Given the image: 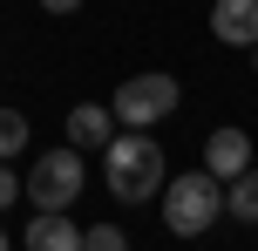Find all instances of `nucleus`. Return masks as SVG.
I'll return each instance as SVG.
<instances>
[{"label": "nucleus", "mask_w": 258, "mask_h": 251, "mask_svg": "<svg viewBox=\"0 0 258 251\" xmlns=\"http://www.w3.org/2000/svg\"><path fill=\"white\" fill-rule=\"evenodd\" d=\"M102 177H109V197L116 204H150L163 190V143L150 129H122L102 143Z\"/></svg>", "instance_id": "obj_1"}, {"label": "nucleus", "mask_w": 258, "mask_h": 251, "mask_svg": "<svg viewBox=\"0 0 258 251\" xmlns=\"http://www.w3.org/2000/svg\"><path fill=\"white\" fill-rule=\"evenodd\" d=\"M224 211V184L211 170H183V177H163V231L170 238H204Z\"/></svg>", "instance_id": "obj_2"}, {"label": "nucleus", "mask_w": 258, "mask_h": 251, "mask_svg": "<svg viewBox=\"0 0 258 251\" xmlns=\"http://www.w3.org/2000/svg\"><path fill=\"white\" fill-rule=\"evenodd\" d=\"M177 102H183L177 75H163V68H150V75H129L122 89L109 95V116H116L122 129H156L163 116H177Z\"/></svg>", "instance_id": "obj_3"}, {"label": "nucleus", "mask_w": 258, "mask_h": 251, "mask_svg": "<svg viewBox=\"0 0 258 251\" xmlns=\"http://www.w3.org/2000/svg\"><path fill=\"white\" fill-rule=\"evenodd\" d=\"M82 149L68 143V149H41L34 156V170H27V184H21V197L34 204V211H68V204L82 197Z\"/></svg>", "instance_id": "obj_4"}, {"label": "nucleus", "mask_w": 258, "mask_h": 251, "mask_svg": "<svg viewBox=\"0 0 258 251\" xmlns=\"http://www.w3.org/2000/svg\"><path fill=\"white\" fill-rule=\"evenodd\" d=\"M245 163H251V136L245 129H211L204 136V170L218 177V184H231Z\"/></svg>", "instance_id": "obj_5"}, {"label": "nucleus", "mask_w": 258, "mask_h": 251, "mask_svg": "<svg viewBox=\"0 0 258 251\" xmlns=\"http://www.w3.org/2000/svg\"><path fill=\"white\" fill-rule=\"evenodd\" d=\"M211 34L224 48H251L258 41V0H218L211 7Z\"/></svg>", "instance_id": "obj_6"}, {"label": "nucleus", "mask_w": 258, "mask_h": 251, "mask_svg": "<svg viewBox=\"0 0 258 251\" xmlns=\"http://www.w3.org/2000/svg\"><path fill=\"white\" fill-rule=\"evenodd\" d=\"M27 251H82V231L68 224V211H34V224L21 231Z\"/></svg>", "instance_id": "obj_7"}, {"label": "nucleus", "mask_w": 258, "mask_h": 251, "mask_svg": "<svg viewBox=\"0 0 258 251\" xmlns=\"http://www.w3.org/2000/svg\"><path fill=\"white\" fill-rule=\"evenodd\" d=\"M109 136H116V116H109L102 102H75L68 109V143L75 149H102Z\"/></svg>", "instance_id": "obj_8"}, {"label": "nucleus", "mask_w": 258, "mask_h": 251, "mask_svg": "<svg viewBox=\"0 0 258 251\" xmlns=\"http://www.w3.org/2000/svg\"><path fill=\"white\" fill-rule=\"evenodd\" d=\"M224 211H231L238 224H258V163H245V170L224 184Z\"/></svg>", "instance_id": "obj_9"}, {"label": "nucleus", "mask_w": 258, "mask_h": 251, "mask_svg": "<svg viewBox=\"0 0 258 251\" xmlns=\"http://www.w3.org/2000/svg\"><path fill=\"white\" fill-rule=\"evenodd\" d=\"M21 149H27V116L0 109V156H21Z\"/></svg>", "instance_id": "obj_10"}, {"label": "nucleus", "mask_w": 258, "mask_h": 251, "mask_svg": "<svg viewBox=\"0 0 258 251\" xmlns=\"http://www.w3.org/2000/svg\"><path fill=\"white\" fill-rule=\"evenodd\" d=\"M129 238H122V224H89L82 231V251H122Z\"/></svg>", "instance_id": "obj_11"}, {"label": "nucleus", "mask_w": 258, "mask_h": 251, "mask_svg": "<svg viewBox=\"0 0 258 251\" xmlns=\"http://www.w3.org/2000/svg\"><path fill=\"white\" fill-rule=\"evenodd\" d=\"M14 197H21V177H14V170H7V156H0V211H7Z\"/></svg>", "instance_id": "obj_12"}, {"label": "nucleus", "mask_w": 258, "mask_h": 251, "mask_svg": "<svg viewBox=\"0 0 258 251\" xmlns=\"http://www.w3.org/2000/svg\"><path fill=\"white\" fill-rule=\"evenodd\" d=\"M41 7H48V14H75L82 0H41Z\"/></svg>", "instance_id": "obj_13"}, {"label": "nucleus", "mask_w": 258, "mask_h": 251, "mask_svg": "<svg viewBox=\"0 0 258 251\" xmlns=\"http://www.w3.org/2000/svg\"><path fill=\"white\" fill-rule=\"evenodd\" d=\"M0 251H7V224H0Z\"/></svg>", "instance_id": "obj_14"}, {"label": "nucleus", "mask_w": 258, "mask_h": 251, "mask_svg": "<svg viewBox=\"0 0 258 251\" xmlns=\"http://www.w3.org/2000/svg\"><path fill=\"white\" fill-rule=\"evenodd\" d=\"M251 68H258V41H251Z\"/></svg>", "instance_id": "obj_15"}]
</instances>
